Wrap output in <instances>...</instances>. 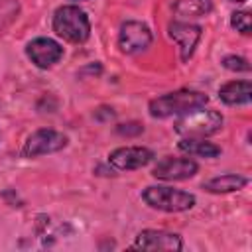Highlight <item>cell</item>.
<instances>
[{"mask_svg": "<svg viewBox=\"0 0 252 252\" xmlns=\"http://www.w3.org/2000/svg\"><path fill=\"white\" fill-rule=\"evenodd\" d=\"M167 32H169V37L179 45V53H181V61H189V57L193 55L199 39H201V33H203V28L197 26V24H189V22H181V20H175L167 26Z\"/></svg>", "mask_w": 252, "mask_h": 252, "instance_id": "cell-10", "label": "cell"}, {"mask_svg": "<svg viewBox=\"0 0 252 252\" xmlns=\"http://www.w3.org/2000/svg\"><path fill=\"white\" fill-rule=\"evenodd\" d=\"M136 250H167V252H177L183 248L181 236L175 232L167 230H156V228H146L136 234V240L132 244Z\"/></svg>", "mask_w": 252, "mask_h": 252, "instance_id": "cell-9", "label": "cell"}, {"mask_svg": "<svg viewBox=\"0 0 252 252\" xmlns=\"http://www.w3.org/2000/svg\"><path fill=\"white\" fill-rule=\"evenodd\" d=\"M213 10V0H177L173 12L179 18H201Z\"/></svg>", "mask_w": 252, "mask_h": 252, "instance_id": "cell-15", "label": "cell"}, {"mask_svg": "<svg viewBox=\"0 0 252 252\" xmlns=\"http://www.w3.org/2000/svg\"><path fill=\"white\" fill-rule=\"evenodd\" d=\"M252 94L250 81H230L219 89V98L228 104V106H238V104H248Z\"/></svg>", "mask_w": 252, "mask_h": 252, "instance_id": "cell-12", "label": "cell"}, {"mask_svg": "<svg viewBox=\"0 0 252 252\" xmlns=\"http://www.w3.org/2000/svg\"><path fill=\"white\" fill-rule=\"evenodd\" d=\"M26 53L33 65H37L39 69H47L63 57V47L49 37H35L28 43Z\"/></svg>", "mask_w": 252, "mask_h": 252, "instance_id": "cell-11", "label": "cell"}, {"mask_svg": "<svg viewBox=\"0 0 252 252\" xmlns=\"http://www.w3.org/2000/svg\"><path fill=\"white\" fill-rule=\"evenodd\" d=\"M222 67H226L228 71H242V73H248L250 71V65L244 57H238V55H226L222 59Z\"/></svg>", "mask_w": 252, "mask_h": 252, "instance_id": "cell-17", "label": "cell"}, {"mask_svg": "<svg viewBox=\"0 0 252 252\" xmlns=\"http://www.w3.org/2000/svg\"><path fill=\"white\" fill-rule=\"evenodd\" d=\"M207 102H209V96L205 93L191 91V89H179L173 93H165L158 98H152L148 104V110L154 118H169V116H179L193 108L205 106Z\"/></svg>", "mask_w": 252, "mask_h": 252, "instance_id": "cell-1", "label": "cell"}, {"mask_svg": "<svg viewBox=\"0 0 252 252\" xmlns=\"http://www.w3.org/2000/svg\"><path fill=\"white\" fill-rule=\"evenodd\" d=\"M230 26L240 32L242 35H250V14L248 12H234L230 16Z\"/></svg>", "mask_w": 252, "mask_h": 252, "instance_id": "cell-16", "label": "cell"}, {"mask_svg": "<svg viewBox=\"0 0 252 252\" xmlns=\"http://www.w3.org/2000/svg\"><path fill=\"white\" fill-rule=\"evenodd\" d=\"M246 183L248 179L238 173H224V175H217L209 179L207 183H203V189L209 193H232V191H240Z\"/></svg>", "mask_w": 252, "mask_h": 252, "instance_id": "cell-13", "label": "cell"}, {"mask_svg": "<svg viewBox=\"0 0 252 252\" xmlns=\"http://www.w3.org/2000/svg\"><path fill=\"white\" fill-rule=\"evenodd\" d=\"M222 114L213 108H193L185 114H179L173 128L183 138H207L217 134L222 128Z\"/></svg>", "mask_w": 252, "mask_h": 252, "instance_id": "cell-2", "label": "cell"}, {"mask_svg": "<svg viewBox=\"0 0 252 252\" xmlns=\"http://www.w3.org/2000/svg\"><path fill=\"white\" fill-rule=\"evenodd\" d=\"M116 130H118V134H122V136H132V134H140V132L144 130V126L138 124V122H128V124H120Z\"/></svg>", "mask_w": 252, "mask_h": 252, "instance_id": "cell-18", "label": "cell"}, {"mask_svg": "<svg viewBox=\"0 0 252 252\" xmlns=\"http://www.w3.org/2000/svg\"><path fill=\"white\" fill-rule=\"evenodd\" d=\"M230 2H236V4H242V2H246V0H230Z\"/></svg>", "mask_w": 252, "mask_h": 252, "instance_id": "cell-19", "label": "cell"}, {"mask_svg": "<svg viewBox=\"0 0 252 252\" xmlns=\"http://www.w3.org/2000/svg\"><path fill=\"white\" fill-rule=\"evenodd\" d=\"M67 146V136L63 132H57L53 128H39L33 134L28 136V140L22 146L24 158H37L45 154L59 152Z\"/></svg>", "mask_w": 252, "mask_h": 252, "instance_id": "cell-5", "label": "cell"}, {"mask_svg": "<svg viewBox=\"0 0 252 252\" xmlns=\"http://www.w3.org/2000/svg\"><path fill=\"white\" fill-rule=\"evenodd\" d=\"M53 32L71 43H83L91 35V22L79 6H59L53 14Z\"/></svg>", "mask_w": 252, "mask_h": 252, "instance_id": "cell-3", "label": "cell"}, {"mask_svg": "<svg viewBox=\"0 0 252 252\" xmlns=\"http://www.w3.org/2000/svg\"><path fill=\"white\" fill-rule=\"evenodd\" d=\"M154 159V152L144 146H124L108 154V163L116 171H132L148 165Z\"/></svg>", "mask_w": 252, "mask_h": 252, "instance_id": "cell-7", "label": "cell"}, {"mask_svg": "<svg viewBox=\"0 0 252 252\" xmlns=\"http://www.w3.org/2000/svg\"><path fill=\"white\" fill-rule=\"evenodd\" d=\"M199 165L197 161L189 159V158H161L154 169H152V175L156 179H161V181H181V179H189L197 173Z\"/></svg>", "mask_w": 252, "mask_h": 252, "instance_id": "cell-8", "label": "cell"}, {"mask_svg": "<svg viewBox=\"0 0 252 252\" xmlns=\"http://www.w3.org/2000/svg\"><path fill=\"white\" fill-rule=\"evenodd\" d=\"M177 146H179L181 152H185L187 156H195V158H217V156H220V148L213 142H207L205 138H183Z\"/></svg>", "mask_w": 252, "mask_h": 252, "instance_id": "cell-14", "label": "cell"}, {"mask_svg": "<svg viewBox=\"0 0 252 252\" xmlns=\"http://www.w3.org/2000/svg\"><path fill=\"white\" fill-rule=\"evenodd\" d=\"M150 43H152V32L146 24L136 22V20H128L120 26L118 47L122 53H126V55L142 53L150 47Z\"/></svg>", "mask_w": 252, "mask_h": 252, "instance_id": "cell-6", "label": "cell"}, {"mask_svg": "<svg viewBox=\"0 0 252 252\" xmlns=\"http://www.w3.org/2000/svg\"><path fill=\"white\" fill-rule=\"evenodd\" d=\"M142 199L152 209L165 211V213H183L195 205V195L181 189H173V187H161V185L146 187L142 191Z\"/></svg>", "mask_w": 252, "mask_h": 252, "instance_id": "cell-4", "label": "cell"}]
</instances>
